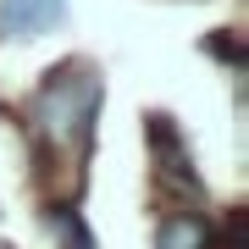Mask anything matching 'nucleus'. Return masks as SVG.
Listing matches in <instances>:
<instances>
[{
	"label": "nucleus",
	"instance_id": "nucleus-4",
	"mask_svg": "<svg viewBox=\"0 0 249 249\" xmlns=\"http://www.w3.org/2000/svg\"><path fill=\"white\" fill-rule=\"evenodd\" d=\"M55 227H61V249H94V244H89V227H83V216L61 211V216H55Z\"/></svg>",
	"mask_w": 249,
	"mask_h": 249
},
{
	"label": "nucleus",
	"instance_id": "nucleus-1",
	"mask_svg": "<svg viewBox=\"0 0 249 249\" xmlns=\"http://www.w3.org/2000/svg\"><path fill=\"white\" fill-rule=\"evenodd\" d=\"M100 111V78L89 67H55L34 94V133L50 150H83Z\"/></svg>",
	"mask_w": 249,
	"mask_h": 249
},
{
	"label": "nucleus",
	"instance_id": "nucleus-2",
	"mask_svg": "<svg viewBox=\"0 0 249 249\" xmlns=\"http://www.w3.org/2000/svg\"><path fill=\"white\" fill-rule=\"evenodd\" d=\"M61 22V0H0V34L6 39H39Z\"/></svg>",
	"mask_w": 249,
	"mask_h": 249
},
{
	"label": "nucleus",
	"instance_id": "nucleus-3",
	"mask_svg": "<svg viewBox=\"0 0 249 249\" xmlns=\"http://www.w3.org/2000/svg\"><path fill=\"white\" fill-rule=\"evenodd\" d=\"M155 249H211V232H205V222H194V216H166Z\"/></svg>",
	"mask_w": 249,
	"mask_h": 249
}]
</instances>
